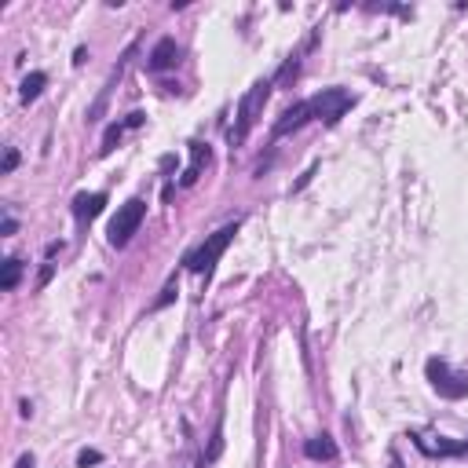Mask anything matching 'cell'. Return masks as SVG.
Instances as JSON below:
<instances>
[{
  "mask_svg": "<svg viewBox=\"0 0 468 468\" xmlns=\"http://www.w3.org/2000/svg\"><path fill=\"white\" fill-rule=\"evenodd\" d=\"M271 91H274V81H256L246 96H241L238 114H234V128H231V146H241L249 139V132L256 128L260 114H264V106L271 99Z\"/></svg>",
  "mask_w": 468,
  "mask_h": 468,
  "instance_id": "cell-1",
  "label": "cell"
},
{
  "mask_svg": "<svg viewBox=\"0 0 468 468\" xmlns=\"http://www.w3.org/2000/svg\"><path fill=\"white\" fill-rule=\"evenodd\" d=\"M238 227H241V223L234 220V223H227V227H220L216 234H209V238H205L201 246H198L191 256L183 260V264H186V271H194V274H201L205 282H209V278H213V271H216V264H220V256L227 253V246L234 241Z\"/></svg>",
  "mask_w": 468,
  "mask_h": 468,
  "instance_id": "cell-2",
  "label": "cell"
},
{
  "mask_svg": "<svg viewBox=\"0 0 468 468\" xmlns=\"http://www.w3.org/2000/svg\"><path fill=\"white\" fill-rule=\"evenodd\" d=\"M143 216H146V201H143V198H128L121 209H118V216L110 220V231H106L110 246H114V249H125L128 241H132V234L143 227Z\"/></svg>",
  "mask_w": 468,
  "mask_h": 468,
  "instance_id": "cell-3",
  "label": "cell"
},
{
  "mask_svg": "<svg viewBox=\"0 0 468 468\" xmlns=\"http://www.w3.org/2000/svg\"><path fill=\"white\" fill-rule=\"evenodd\" d=\"M424 373H428V384H432L443 399H468V373L454 369L450 362L428 359L424 362Z\"/></svg>",
  "mask_w": 468,
  "mask_h": 468,
  "instance_id": "cell-4",
  "label": "cell"
},
{
  "mask_svg": "<svg viewBox=\"0 0 468 468\" xmlns=\"http://www.w3.org/2000/svg\"><path fill=\"white\" fill-rule=\"evenodd\" d=\"M308 103H311V118L333 128V125L355 106V96H351L348 88H322V91H318V96H311Z\"/></svg>",
  "mask_w": 468,
  "mask_h": 468,
  "instance_id": "cell-5",
  "label": "cell"
},
{
  "mask_svg": "<svg viewBox=\"0 0 468 468\" xmlns=\"http://www.w3.org/2000/svg\"><path fill=\"white\" fill-rule=\"evenodd\" d=\"M308 121H315V118H311V103L301 99V103H293L289 110H282V118L274 121L271 136H274V139H282V136H289V132H301Z\"/></svg>",
  "mask_w": 468,
  "mask_h": 468,
  "instance_id": "cell-6",
  "label": "cell"
},
{
  "mask_svg": "<svg viewBox=\"0 0 468 468\" xmlns=\"http://www.w3.org/2000/svg\"><path fill=\"white\" fill-rule=\"evenodd\" d=\"M176 63H179L176 37H161V41L151 48V55H146V70H151V73H165V70H172Z\"/></svg>",
  "mask_w": 468,
  "mask_h": 468,
  "instance_id": "cell-7",
  "label": "cell"
},
{
  "mask_svg": "<svg viewBox=\"0 0 468 468\" xmlns=\"http://www.w3.org/2000/svg\"><path fill=\"white\" fill-rule=\"evenodd\" d=\"M106 209V194L103 191H91V194H77L73 198V216L77 220H96Z\"/></svg>",
  "mask_w": 468,
  "mask_h": 468,
  "instance_id": "cell-8",
  "label": "cell"
},
{
  "mask_svg": "<svg viewBox=\"0 0 468 468\" xmlns=\"http://www.w3.org/2000/svg\"><path fill=\"white\" fill-rule=\"evenodd\" d=\"M304 454L311 457V461H333L336 457V443L322 432V436H311L308 443H304Z\"/></svg>",
  "mask_w": 468,
  "mask_h": 468,
  "instance_id": "cell-9",
  "label": "cell"
},
{
  "mask_svg": "<svg viewBox=\"0 0 468 468\" xmlns=\"http://www.w3.org/2000/svg\"><path fill=\"white\" fill-rule=\"evenodd\" d=\"M201 165H209V146H201V143H191V168L183 172V186H194L198 176H201Z\"/></svg>",
  "mask_w": 468,
  "mask_h": 468,
  "instance_id": "cell-10",
  "label": "cell"
},
{
  "mask_svg": "<svg viewBox=\"0 0 468 468\" xmlns=\"http://www.w3.org/2000/svg\"><path fill=\"white\" fill-rule=\"evenodd\" d=\"M44 84H48V73H44V70H33L30 77L23 81V88H18V96H23V103H33V99L44 91Z\"/></svg>",
  "mask_w": 468,
  "mask_h": 468,
  "instance_id": "cell-11",
  "label": "cell"
},
{
  "mask_svg": "<svg viewBox=\"0 0 468 468\" xmlns=\"http://www.w3.org/2000/svg\"><path fill=\"white\" fill-rule=\"evenodd\" d=\"M18 278H23V260H18V256H8V260H4V271H0V289L11 293V289L18 286Z\"/></svg>",
  "mask_w": 468,
  "mask_h": 468,
  "instance_id": "cell-12",
  "label": "cell"
},
{
  "mask_svg": "<svg viewBox=\"0 0 468 468\" xmlns=\"http://www.w3.org/2000/svg\"><path fill=\"white\" fill-rule=\"evenodd\" d=\"M220 454H223V417L213 428V443H209V454H205V461H216Z\"/></svg>",
  "mask_w": 468,
  "mask_h": 468,
  "instance_id": "cell-13",
  "label": "cell"
},
{
  "mask_svg": "<svg viewBox=\"0 0 468 468\" xmlns=\"http://www.w3.org/2000/svg\"><path fill=\"white\" fill-rule=\"evenodd\" d=\"M121 136H125V125H110V128H106V136H103L99 154H110V151H114V143H121Z\"/></svg>",
  "mask_w": 468,
  "mask_h": 468,
  "instance_id": "cell-14",
  "label": "cell"
},
{
  "mask_svg": "<svg viewBox=\"0 0 468 468\" xmlns=\"http://www.w3.org/2000/svg\"><path fill=\"white\" fill-rule=\"evenodd\" d=\"M176 293H179V282H176V278H172V282H168V286H165V293H161V296H158V301H154V311H158V308H165V304H172V301H176Z\"/></svg>",
  "mask_w": 468,
  "mask_h": 468,
  "instance_id": "cell-15",
  "label": "cell"
},
{
  "mask_svg": "<svg viewBox=\"0 0 468 468\" xmlns=\"http://www.w3.org/2000/svg\"><path fill=\"white\" fill-rule=\"evenodd\" d=\"M77 464H81V468L103 464V454H99V450H81V454H77Z\"/></svg>",
  "mask_w": 468,
  "mask_h": 468,
  "instance_id": "cell-16",
  "label": "cell"
},
{
  "mask_svg": "<svg viewBox=\"0 0 468 468\" xmlns=\"http://www.w3.org/2000/svg\"><path fill=\"white\" fill-rule=\"evenodd\" d=\"M15 168H18V151H15V146H8V151H4V168H0V172L11 176Z\"/></svg>",
  "mask_w": 468,
  "mask_h": 468,
  "instance_id": "cell-17",
  "label": "cell"
},
{
  "mask_svg": "<svg viewBox=\"0 0 468 468\" xmlns=\"http://www.w3.org/2000/svg\"><path fill=\"white\" fill-rule=\"evenodd\" d=\"M51 274H55V264H44V267H41V278H37V286L44 289V286L51 282Z\"/></svg>",
  "mask_w": 468,
  "mask_h": 468,
  "instance_id": "cell-18",
  "label": "cell"
},
{
  "mask_svg": "<svg viewBox=\"0 0 468 468\" xmlns=\"http://www.w3.org/2000/svg\"><path fill=\"white\" fill-rule=\"evenodd\" d=\"M15 231H18V220H15V216H8V220H4V238H11Z\"/></svg>",
  "mask_w": 468,
  "mask_h": 468,
  "instance_id": "cell-19",
  "label": "cell"
},
{
  "mask_svg": "<svg viewBox=\"0 0 468 468\" xmlns=\"http://www.w3.org/2000/svg\"><path fill=\"white\" fill-rule=\"evenodd\" d=\"M33 464H37V461H33V454H23V457L15 461V468H33Z\"/></svg>",
  "mask_w": 468,
  "mask_h": 468,
  "instance_id": "cell-20",
  "label": "cell"
},
{
  "mask_svg": "<svg viewBox=\"0 0 468 468\" xmlns=\"http://www.w3.org/2000/svg\"><path fill=\"white\" fill-rule=\"evenodd\" d=\"M143 125V114H128V121H125V128H139Z\"/></svg>",
  "mask_w": 468,
  "mask_h": 468,
  "instance_id": "cell-21",
  "label": "cell"
},
{
  "mask_svg": "<svg viewBox=\"0 0 468 468\" xmlns=\"http://www.w3.org/2000/svg\"><path fill=\"white\" fill-rule=\"evenodd\" d=\"M84 59H88V51H84V48L73 51V66H84Z\"/></svg>",
  "mask_w": 468,
  "mask_h": 468,
  "instance_id": "cell-22",
  "label": "cell"
}]
</instances>
